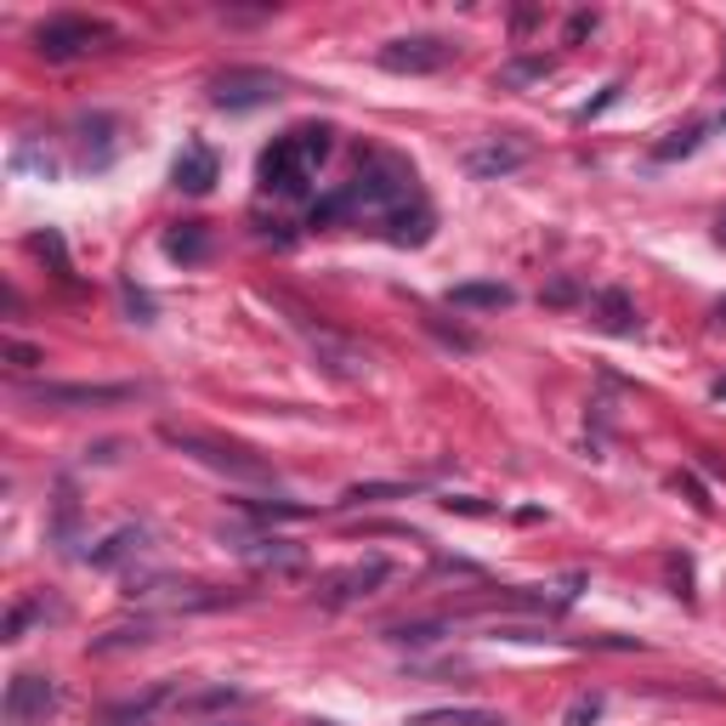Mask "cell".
<instances>
[{"instance_id":"f546056e","label":"cell","mask_w":726,"mask_h":726,"mask_svg":"<svg viewBox=\"0 0 726 726\" xmlns=\"http://www.w3.org/2000/svg\"><path fill=\"white\" fill-rule=\"evenodd\" d=\"M573 295H579V290H573V284L562 279V284H550V290H545V302H550V307H568V302H573Z\"/></svg>"},{"instance_id":"5bb4252c","label":"cell","mask_w":726,"mask_h":726,"mask_svg":"<svg viewBox=\"0 0 726 726\" xmlns=\"http://www.w3.org/2000/svg\"><path fill=\"white\" fill-rule=\"evenodd\" d=\"M205 250H211L205 221H182V228L165 239V256H170V262H182V267H188V262H205Z\"/></svg>"},{"instance_id":"44dd1931","label":"cell","mask_w":726,"mask_h":726,"mask_svg":"<svg viewBox=\"0 0 726 726\" xmlns=\"http://www.w3.org/2000/svg\"><path fill=\"white\" fill-rule=\"evenodd\" d=\"M420 323H425V330H432L437 341H448V346H455V353H477V335H471V330H460V323H443V318H432V313H425Z\"/></svg>"},{"instance_id":"30bf717a","label":"cell","mask_w":726,"mask_h":726,"mask_svg":"<svg viewBox=\"0 0 726 726\" xmlns=\"http://www.w3.org/2000/svg\"><path fill=\"white\" fill-rule=\"evenodd\" d=\"M381 233H386V244H397V250H420V244H432V233H437V211H432V199L425 193H415V199H404L386 221H381Z\"/></svg>"},{"instance_id":"ffe728a7","label":"cell","mask_w":726,"mask_h":726,"mask_svg":"<svg viewBox=\"0 0 726 726\" xmlns=\"http://www.w3.org/2000/svg\"><path fill=\"white\" fill-rule=\"evenodd\" d=\"M29 250H40V256H52V267H58V279H63V284H74V267H68V250H63V239H58L52 228H46V233H35V239H29Z\"/></svg>"},{"instance_id":"cb8c5ba5","label":"cell","mask_w":726,"mask_h":726,"mask_svg":"<svg viewBox=\"0 0 726 726\" xmlns=\"http://www.w3.org/2000/svg\"><path fill=\"white\" fill-rule=\"evenodd\" d=\"M596 721H602V698H596V692L573 698V704H568V715H562V726H596Z\"/></svg>"},{"instance_id":"277c9868","label":"cell","mask_w":726,"mask_h":726,"mask_svg":"<svg viewBox=\"0 0 726 726\" xmlns=\"http://www.w3.org/2000/svg\"><path fill=\"white\" fill-rule=\"evenodd\" d=\"M23 397L46 404V409H114V404L148 397V386H137V381H29Z\"/></svg>"},{"instance_id":"836d02e7","label":"cell","mask_w":726,"mask_h":726,"mask_svg":"<svg viewBox=\"0 0 726 726\" xmlns=\"http://www.w3.org/2000/svg\"><path fill=\"white\" fill-rule=\"evenodd\" d=\"M710 392H715V397H721V404H726V374H721V381H715Z\"/></svg>"},{"instance_id":"9a60e30c","label":"cell","mask_w":726,"mask_h":726,"mask_svg":"<svg viewBox=\"0 0 726 726\" xmlns=\"http://www.w3.org/2000/svg\"><path fill=\"white\" fill-rule=\"evenodd\" d=\"M517 302V290L511 284H455L448 290V307H511Z\"/></svg>"},{"instance_id":"6da1fadb","label":"cell","mask_w":726,"mask_h":726,"mask_svg":"<svg viewBox=\"0 0 726 726\" xmlns=\"http://www.w3.org/2000/svg\"><path fill=\"white\" fill-rule=\"evenodd\" d=\"M330 148H335V131H330V125H295V131H284V137L262 154L256 177H262L267 193H284V199H290V193H307L313 177H318V165L330 160Z\"/></svg>"},{"instance_id":"8992f818","label":"cell","mask_w":726,"mask_h":726,"mask_svg":"<svg viewBox=\"0 0 726 726\" xmlns=\"http://www.w3.org/2000/svg\"><path fill=\"white\" fill-rule=\"evenodd\" d=\"M284 97V80L267 68H221L211 80V103L228 109V114H250V109H267Z\"/></svg>"},{"instance_id":"2e32d148","label":"cell","mask_w":726,"mask_h":726,"mask_svg":"<svg viewBox=\"0 0 726 726\" xmlns=\"http://www.w3.org/2000/svg\"><path fill=\"white\" fill-rule=\"evenodd\" d=\"M142 545H148V528H119V534H109V545L91 550V568H119V562H131Z\"/></svg>"},{"instance_id":"4316f807","label":"cell","mask_w":726,"mask_h":726,"mask_svg":"<svg viewBox=\"0 0 726 726\" xmlns=\"http://www.w3.org/2000/svg\"><path fill=\"white\" fill-rule=\"evenodd\" d=\"M443 506H448V511H460V517H494V506H483V499H455V494H448Z\"/></svg>"},{"instance_id":"4fadbf2b","label":"cell","mask_w":726,"mask_h":726,"mask_svg":"<svg viewBox=\"0 0 726 726\" xmlns=\"http://www.w3.org/2000/svg\"><path fill=\"white\" fill-rule=\"evenodd\" d=\"M596 323H602L608 335H636L641 318H636V302L624 290H602L596 295Z\"/></svg>"},{"instance_id":"52a82bcc","label":"cell","mask_w":726,"mask_h":726,"mask_svg":"<svg viewBox=\"0 0 726 726\" xmlns=\"http://www.w3.org/2000/svg\"><path fill=\"white\" fill-rule=\"evenodd\" d=\"M374 63H381L386 74H437L455 63V40L443 35H397L386 40L381 52H374Z\"/></svg>"},{"instance_id":"7402d4cb","label":"cell","mask_w":726,"mask_h":726,"mask_svg":"<svg viewBox=\"0 0 726 726\" xmlns=\"http://www.w3.org/2000/svg\"><path fill=\"white\" fill-rule=\"evenodd\" d=\"M539 74H550V58H517V63L499 68V86H528Z\"/></svg>"},{"instance_id":"4dcf8cb0","label":"cell","mask_w":726,"mask_h":726,"mask_svg":"<svg viewBox=\"0 0 726 726\" xmlns=\"http://www.w3.org/2000/svg\"><path fill=\"white\" fill-rule=\"evenodd\" d=\"M103 726H148V721H125V715H109Z\"/></svg>"},{"instance_id":"f1b7e54d","label":"cell","mask_w":726,"mask_h":726,"mask_svg":"<svg viewBox=\"0 0 726 726\" xmlns=\"http://www.w3.org/2000/svg\"><path fill=\"white\" fill-rule=\"evenodd\" d=\"M35 619V608H12V619H7V641H17L23 636V624Z\"/></svg>"},{"instance_id":"9c48e42d","label":"cell","mask_w":726,"mask_h":726,"mask_svg":"<svg viewBox=\"0 0 726 726\" xmlns=\"http://www.w3.org/2000/svg\"><path fill=\"white\" fill-rule=\"evenodd\" d=\"M534 160V142H522V137H488V142H477L466 154V170L477 182H499V177H511V170H522Z\"/></svg>"},{"instance_id":"ac0fdd59","label":"cell","mask_w":726,"mask_h":726,"mask_svg":"<svg viewBox=\"0 0 726 726\" xmlns=\"http://www.w3.org/2000/svg\"><path fill=\"white\" fill-rule=\"evenodd\" d=\"M415 726H511V721L494 710H425L415 715Z\"/></svg>"},{"instance_id":"d6986e66","label":"cell","mask_w":726,"mask_h":726,"mask_svg":"<svg viewBox=\"0 0 726 726\" xmlns=\"http://www.w3.org/2000/svg\"><path fill=\"white\" fill-rule=\"evenodd\" d=\"M415 483H358L341 494V506H364V499H409Z\"/></svg>"},{"instance_id":"8fae6325","label":"cell","mask_w":726,"mask_h":726,"mask_svg":"<svg viewBox=\"0 0 726 726\" xmlns=\"http://www.w3.org/2000/svg\"><path fill=\"white\" fill-rule=\"evenodd\" d=\"M392 579V562L386 557H369V562H358V568H346V573H335L330 579V590H323V602L330 608H341V602H358V596H374Z\"/></svg>"},{"instance_id":"7a4b0ae2","label":"cell","mask_w":726,"mask_h":726,"mask_svg":"<svg viewBox=\"0 0 726 726\" xmlns=\"http://www.w3.org/2000/svg\"><path fill=\"white\" fill-rule=\"evenodd\" d=\"M160 437L170 448H182L188 460L211 466V471H228V477H239V483H272V466L262 455H250V448H239V443H221V437H205V432H182V425H160Z\"/></svg>"},{"instance_id":"e575fe53","label":"cell","mask_w":726,"mask_h":726,"mask_svg":"<svg viewBox=\"0 0 726 726\" xmlns=\"http://www.w3.org/2000/svg\"><path fill=\"white\" fill-rule=\"evenodd\" d=\"M721 131H726V114H721Z\"/></svg>"},{"instance_id":"1f68e13d","label":"cell","mask_w":726,"mask_h":726,"mask_svg":"<svg viewBox=\"0 0 726 726\" xmlns=\"http://www.w3.org/2000/svg\"><path fill=\"white\" fill-rule=\"evenodd\" d=\"M715 244H721V250H726V216H721V221H715Z\"/></svg>"},{"instance_id":"d590c367","label":"cell","mask_w":726,"mask_h":726,"mask_svg":"<svg viewBox=\"0 0 726 726\" xmlns=\"http://www.w3.org/2000/svg\"><path fill=\"white\" fill-rule=\"evenodd\" d=\"M313 726H330V721H313Z\"/></svg>"},{"instance_id":"3957f363","label":"cell","mask_w":726,"mask_h":726,"mask_svg":"<svg viewBox=\"0 0 726 726\" xmlns=\"http://www.w3.org/2000/svg\"><path fill=\"white\" fill-rule=\"evenodd\" d=\"M103 46H114V29L103 17H80V12H58L46 17L35 29V52L46 63H74V58H91L103 52Z\"/></svg>"},{"instance_id":"ba28073f","label":"cell","mask_w":726,"mask_h":726,"mask_svg":"<svg viewBox=\"0 0 726 726\" xmlns=\"http://www.w3.org/2000/svg\"><path fill=\"white\" fill-rule=\"evenodd\" d=\"M58 710V682L52 675H12L7 687V726H46Z\"/></svg>"},{"instance_id":"d4e9b609","label":"cell","mask_w":726,"mask_h":726,"mask_svg":"<svg viewBox=\"0 0 726 726\" xmlns=\"http://www.w3.org/2000/svg\"><path fill=\"white\" fill-rule=\"evenodd\" d=\"M7 358H12V369H40L46 364L35 346H23V341H7Z\"/></svg>"},{"instance_id":"7c38bea8","label":"cell","mask_w":726,"mask_h":726,"mask_svg":"<svg viewBox=\"0 0 726 726\" xmlns=\"http://www.w3.org/2000/svg\"><path fill=\"white\" fill-rule=\"evenodd\" d=\"M216 154H211V148L205 142H188L182 148V154H177V170H170V177H177V188L182 193H211L216 188Z\"/></svg>"},{"instance_id":"e0dca14e","label":"cell","mask_w":726,"mask_h":726,"mask_svg":"<svg viewBox=\"0 0 726 726\" xmlns=\"http://www.w3.org/2000/svg\"><path fill=\"white\" fill-rule=\"evenodd\" d=\"M704 131H710L704 119H692V125H682V131H670L664 142H653V160H659V165H670V160H687V154H698V142H704Z\"/></svg>"},{"instance_id":"d6a6232c","label":"cell","mask_w":726,"mask_h":726,"mask_svg":"<svg viewBox=\"0 0 726 726\" xmlns=\"http://www.w3.org/2000/svg\"><path fill=\"white\" fill-rule=\"evenodd\" d=\"M715 330H726V302L715 307Z\"/></svg>"},{"instance_id":"484cf974","label":"cell","mask_w":726,"mask_h":726,"mask_svg":"<svg viewBox=\"0 0 726 726\" xmlns=\"http://www.w3.org/2000/svg\"><path fill=\"white\" fill-rule=\"evenodd\" d=\"M619 91H624V86H619V80H613V86H608V91H602V97H596V103H585V109H579V114H573V119H579V125H585V119H596V114H602V109H608V103H619Z\"/></svg>"},{"instance_id":"5b68a950","label":"cell","mask_w":726,"mask_h":726,"mask_svg":"<svg viewBox=\"0 0 726 726\" xmlns=\"http://www.w3.org/2000/svg\"><path fill=\"white\" fill-rule=\"evenodd\" d=\"M279 307H290V313H295V330L307 335L313 358H318L323 369H330L335 381H364V374H369V353H364L358 341H346V335H335V330H323V323L313 330V313H302L295 302H284V295H279Z\"/></svg>"},{"instance_id":"603a6c76","label":"cell","mask_w":726,"mask_h":726,"mask_svg":"<svg viewBox=\"0 0 726 726\" xmlns=\"http://www.w3.org/2000/svg\"><path fill=\"white\" fill-rule=\"evenodd\" d=\"M74 517H80V506H74V483H58V545H74Z\"/></svg>"},{"instance_id":"83f0119b","label":"cell","mask_w":726,"mask_h":726,"mask_svg":"<svg viewBox=\"0 0 726 726\" xmlns=\"http://www.w3.org/2000/svg\"><path fill=\"white\" fill-rule=\"evenodd\" d=\"M590 29H596V12H573V17H568V46H573V40H585Z\"/></svg>"}]
</instances>
